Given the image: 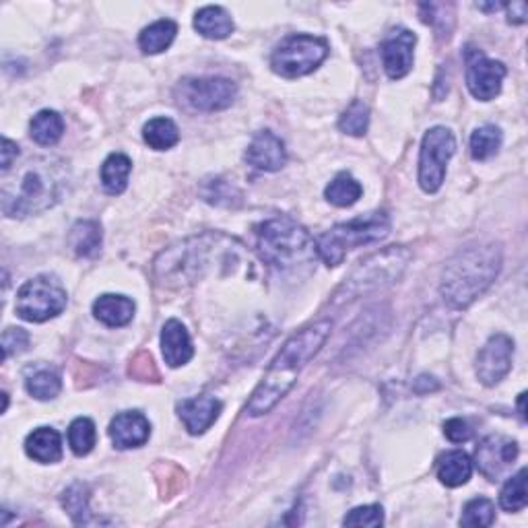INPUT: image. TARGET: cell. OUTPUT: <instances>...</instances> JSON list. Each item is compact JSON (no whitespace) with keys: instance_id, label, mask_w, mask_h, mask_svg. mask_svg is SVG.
<instances>
[{"instance_id":"cell-1","label":"cell","mask_w":528,"mask_h":528,"mask_svg":"<svg viewBox=\"0 0 528 528\" xmlns=\"http://www.w3.org/2000/svg\"><path fill=\"white\" fill-rule=\"evenodd\" d=\"M332 330V320H318L306 326L287 340L281 351L270 363L262 382L256 388L250 402H248V415L260 417L273 411L279 401L291 391L300 371L306 363L320 351Z\"/></svg>"},{"instance_id":"cell-2","label":"cell","mask_w":528,"mask_h":528,"mask_svg":"<svg viewBox=\"0 0 528 528\" xmlns=\"http://www.w3.org/2000/svg\"><path fill=\"white\" fill-rule=\"evenodd\" d=\"M66 163L54 157H36L23 166L17 176L5 178L0 203L6 217H27L46 211L66 190Z\"/></svg>"},{"instance_id":"cell-3","label":"cell","mask_w":528,"mask_h":528,"mask_svg":"<svg viewBox=\"0 0 528 528\" xmlns=\"http://www.w3.org/2000/svg\"><path fill=\"white\" fill-rule=\"evenodd\" d=\"M502 269V250L495 244L462 248L446 262L440 291L448 306L469 308L495 281Z\"/></svg>"},{"instance_id":"cell-4","label":"cell","mask_w":528,"mask_h":528,"mask_svg":"<svg viewBox=\"0 0 528 528\" xmlns=\"http://www.w3.org/2000/svg\"><path fill=\"white\" fill-rule=\"evenodd\" d=\"M256 239H259L262 259L281 270L304 267L316 260L318 252L312 236L289 217L264 221L256 231Z\"/></svg>"},{"instance_id":"cell-5","label":"cell","mask_w":528,"mask_h":528,"mask_svg":"<svg viewBox=\"0 0 528 528\" xmlns=\"http://www.w3.org/2000/svg\"><path fill=\"white\" fill-rule=\"evenodd\" d=\"M409 260L411 252L405 246H391L368 256L366 260L357 264L353 273L339 287L335 301L343 304V301H351L371 291L384 289V287L399 281L401 275L405 273Z\"/></svg>"},{"instance_id":"cell-6","label":"cell","mask_w":528,"mask_h":528,"mask_svg":"<svg viewBox=\"0 0 528 528\" xmlns=\"http://www.w3.org/2000/svg\"><path fill=\"white\" fill-rule=\"evenodd\" d=\"M391 234V219L386 213L361 215L349 223H339L316 239V252L329 267H339L349 250L380 242Z\"/></svg>"},{"instance_id":"cell-7","label":"cell","mask_w":528,"mask_h":528,"mask_svg":"<svg viewBox=\"0 0 528 528\" xmlns=\"http://www.w3.org/2000/svg\"><path fill=\"white\" fill-rule=\"evenodd\" d=\"M326 56H329V42L324 37L295 34L277 46L270 56V66L285 79H298L316 71Z\"/></svg>"},{"instance_id":"cell-8","label":"cell","mask_w":528,"mask_h":528,"mask_svg":"<svg viewBox=\"0 0 528 528\" xmlns=\"http://www.w3.org/2000/svg\"><path fill=\"white\" fill-rule=\"evenodd\" d=\"M66 291L56 277L40 275L21 285L17 293V314L27 322H46L66 308Z\"/></svg>"},{"instance_id":"cell-9","label":"cell","mask_w":528,"mask_h":528,"mask_svg":"<svg viewBox=\"0 0 528 528\" xmlns=\"http://www.w3.org/2000/svg\"><path fill=\"white\" fill-rule=\"evenodd\" d=\"M456 151V138L444 127H433L425 132L421 153H419V186L425 192H438L444 184L446 166Z\"/></svg>"},{"instance_id":"cell-10","label":"cell","mask_w":528,"mask_h":528,"mask_svg":"<svg viewBox=\"0 0 528 528\" xmlns=\"http://www.w3.org/2000/svg\"><path fill=\"white\" fill-rule=\"evenodd\" d=\"M178 102L197 112H219L236 102L238 87L223 76H194L182 79L176 87Z\"/></svg>"},{"instance_id":"cell-11","label":"cell","mask_w":528,"mask_h":528,"mask_svg":"<svg viewBox=\"0 0 528 528\" xmlns=\"http://www.w3.org/2000/svg\"><path fill=\"white\" fill-rule=\"evenodd\" d=\"M464 65H467V87L471 96L481 102H492L500 96L506 66L498 60H489L475 46L464 50Z\"/></svg>"},{"instance_id":"cell-12","label":"cell","mask_w":528,"mask_h":528,"mask_svg":"<svg viewBox=\"0 0 528 528\" xmlns=\"http://www.w3.org/2000/svg\"><path fill=\"white\" fill-rule=\"evenodd\" d=\"M512 360H514V340L506 335H493L477 355V378L481 384H500L510 374Z\"/></svg>"},{"instance_id":"cell-13","label":"cell","mask_w":528,"mask_h":528,"mask_svg":"<svg viewBox=\"0 0 528 528\" xmlns=\"http://www.w3.org/2000/svg\"><path fill=\"white\" fill-rule=\"evenodd\" d=\"M415 34L405 27H396L384 37L382 46H380V54H382L384 71L391 79L396 81L409 75L415 60Z\"/></svg>"},{"instance_id":"cell-14","label":"cell","mask_w":528,"mask_h":528,"mask_svg":"<svg viewBox=\"0 0 528 528\" xmlns=\"http://www.w3.org/2000/svg\"><path fill=\"white\" fill-rule=\"evenodd\" d=\"M516 456L518 444L514 440L503 436H489L477 448L475 461L479 471L489 481H498L508 471L510 464L516 461Z\"/></svg>"},{"instance_id":"cell-15","label":"cell","mask_w":528,"mask_h":528,"mask_svg":"<svg viewBox=\"0 0 528 528\" xmlns=\"http://www.w3.org/2000/svg\"><path fill=\"white\" fill-rule=\"evenodd\" d=\"M246 161L252 168L260 169V172H279L287 161L285 143L279 138L275 132L262 130L252 138V143L248 145Z\"/></svg>"},{"instance_id":"cell-16","label":"cell","mask_w":528,"mask_h":528,"mask_svg":"<svg viewBox=\"0 0 528 528\" xmlns=\"http://www.w3.org/2000/svg\"><path fill=\"white\" fill-rule=\"evenodd\" d=\"M151 436V423L138 411H124L118 413L110 423V438L116 448H138L143 446Z\"/></svg>"},{"instance_id":"cell-17","label":"cell","mask_w":528,"mask_h":528,"mask_svg":"<svg viewBox=\"0 0 528 528\" xmlns=\"http://www.w3.org/2000/svg\"><path fill=\"white\" fill-rule=\"evenodd\" d=\"M221 401L215 396H197V399H186L178 405V415L192 436H200L211 427L221 413Z\"/></svg>"},{"instance_id":"cell-18","label":"cell","mask_w":528,"mask_h":528,"mask_svg":"<svg viewBox=\"0 0 528 528\" xmlns=\"http://www.w3.org/2000/svg\"><path fill=\"white\" fill-rule=\"evenodd\" d=\"M161 351L169 368L186 366L192 360L194 347L186 326L178 320H168L161 330Z\"/></svg>"},{"instance_id":"cell-19","label":"cell","mask_w":528,"mask_h":528,"mask_svg":"<svg viewBox=\"0 0 528 528\" xmlns=\"http://www.w3.org/2000/svg\"><path fill=\"white\" fill-rule=\"evenodd\" d=\"M25 452L29 458L42 464H54L62 458V438L52 427H37L25 440Z\"/></svg>"},{"instance_id":"cell-20","label":"cell","mask_w":528,"mask_h":528,"mask_svg":"<svg viewBox=\"0 0 528 528\" xmlns=\"http://www.w3.org/2000/svg\"><path fill=\"white\" fill-rule=\"evenodd\" d=\"M93 314H96L99 322L112 326V329H118V326H127L135 318V301L124 298V295L106 293L99 300H96Z\"/></svg>"},{"instance_id":"cell-21","label":"cell","mask_w":528,"mask_h":528,"mask_svg":"<svg viewBox=\"0 0 528 528\" xmlns=\"http://www.w3.org/2000/svg\"><path fill=\"white\" fill-rule=\"evenodd\" d=\"M194 29L208 40H225L234 31V21L221 6H205L194 17Z\"/></svg>"},{"instance_id":"cell-22","label":"cell","mask_w":528,"mask_h":528,"mask_svg":"<svg viewBox=\"0 0 528 528\" xmlns=\"http://www.w3.org/2000/svg\"><path fill=\"white\" fill-rule=\"evenodd\" d=\"M472 475V461L469 454H464L462 450H452L446 452L438 461V479L446 487H461L467 483Z\"/></svg>"},{"instance_id":"cell-23","label":"cell","mask_w":528,"mask_h":528,"mask_svg":"<svg viewBox=\"0 0 528 528\" xmlns=\"http://www.w3.org/2000/svg\"><path fill=\"white\" fill-rule=\"evenodd\" d=\"M73 252L83 259H91L102 248V225L93 219L76 221L71 229V238H68Z\"/></svg>"},{"instance_id":"cell-24","label":"cell","mask_w":528,"mask_h":528,"mask_svg":"<svg viewBox=\"0 0 528 528\" xmlns=\"http://www.w3.org/2000/svg\"><path fill=\"white\" fill-rule=\"evenodd\" d=\"M62 132H65V120L54 110H42L29 122V135L37 145H56L62 138Z\"/></svg>"},{"instance_id":"cell-25","label":"cell","mask_w":528,"mask_h":528,"mask_svg":"<svg viewBox=\"0 0 528 528\" xmlns=\"http://www.w3.org/2000/svg\"><path fill=\"white\" fill-rule=\"evenodd\" d=\"M132 161L124 153H112L102 166V186L107 194H122L128 186Z\"/></svg>"},{"instance_id":"cell-26","label":"cell","mask_w":528,"mask_h":528,"mask_svg":"<svg viewBox=\"0 0 528 528\" xmlns=\"http://www.w3.org/2000/svg\"><path fill=\"white\" fill-rule=\"evenodd\" d=\"M178 34V25L169 19L155 21L153 25L145 27L138 36V46L145 54H161L163 50H168L172 46L174 37Z\"/></svg>"},{"instance_id":"cell-27","label":"cell","mask_w":528,"mask_h":528,"mask_svg":"<svg viewBox=\"0 0 528 528\" xmlns=\"http://www.w3.org/2000/svg\"><path fill=\"white\" fill-rule=\"evenodd\" d=\"M143 138L151 149L166 151V149H172V147L180 141V130H178L174 120L161 118L159 116V118H153L145 124Z\"/></svg>"},{"instance_id":"cell-28","label":"cell","mask_w":528,"mask_h":528,"mask_svg":"<svg viewBox=\"0 0 528 528\" xmlns=\"http://www.w3.org/2000/svg\"><path fill=\"white\" fill-rule=\"evenodd\" d=\"M361 194H363V186L347 172H340L339 176H335V180L326 186V190H324L326 200L335 207H351L361 198Z\"/></svg>"},{"instance_id":"cell-29","label":"cell","mask_w":528,"mask_h":528,"mask_svg":"<svg viewBox=\"0 0 528 528\" xmlns=\"http://www.w3.org/2000/svg\"><path fill=\"white\" fill-rule=\"evenodd\" d=\"M25 388H27V392L37 401H52V399H56L62 391V380L54 370L42 368V370H36L34 374L27 378Z\"/></svg>"},{"instance_id":"cell-30","label":"cell","mask_w":528,"mask_h":528,"mask_svg":"<svg viewBox=\"0 0 528 528\" xmlns=\"http://www.w3.org/2000/svg\"><path fill=\"white\" fill-rule=\"evenodd\" d=\"M502 147V130L498 127H481L471 135V155L477 161H485L493 157Z\"/></svg>"},{"instance_id":"cell-31","label":"cell","mask_w":528,"mask_h":528,"mask_svg":"<svg viewBox=\"0 0 528 528\" xmlns=\"http://www.w3.org/2000/svg\"><path fill=\"white\" fill-rule=\"evenodd\" d=\"M97 442V432H96V423L91 421L87 417H79L75 419L68 427V446H71L73 452L76 456H85L89 454L93 446Z\"/></svg>"},{"instance_id":"cell-32","label":"cell","mask_w":528,"mask_h":528,"mask_svg":"<svg viewBox=\"0 0 528 528\" xmlns=\"http://www.w3.org/2000/svg\"><path fill=\"white\" fill-rule=\"evenodd\" d=\"M528 502L526 495V469H520L516 475H512L506 485L502 487L500 503L506 512H520Z\"/></svg>"},{"instance_id":"cell-33","label":"cell","mask_w":528,"mask_h":528,"mask_svg":"<svg viewBox=\"0 0 528 528\" xmlns=\"http://www.w3.org/2000/svg\"><path fill=\"white\" fill-rule=\"evenodd\" d=\"M200 194H203L207 203L217 207H234L236 203H239V198H242V194H239L228 180H223V178L207 180L203 184V188H200Z\"/></svg>"},{"instance_id":"cell-34","label":"cell","mask_w":528,"mask_h":528,"mask_svg":"<svg viewBox=\"0 0 528 528\" xmlns=\"http://www.w3.org/2000/svg\"><path fill=\"white\" fill-rule=\"evenodd\" d=\"M370 124V107L355 99V102L347 107L339 120V128L345 132V135L351 137H363L368 130Z\"/></svg>"},{"instance_id":"cell-35","label":"cell","mask_w":528,"mask_h":528,"mask_svg":"<svg viewBox=\"0 0 528 528\" xmlns=\"http://www.w3.org/2000/svg\"><path fill=\"white\" fill-rule=\"evenodd\" d=\"M62 506L73 518L75 524H85L89 520V498L81 483L71 485L62 495Z\"/></svg>"},{"instance_id":"cell-36","label":"cell","mask_w":528,"mask_h":528,"mask_svg":"<svg viewBox=\"0 0 528 528\" xmlns=\"http://www.w3.org/2000/svg\"><path fill=\"white\" fill-rule=\"evenodd\" d=\"M495 520V506L492 500L475 498L471 500L462 510L461 524L462 526H492Z\"/></svg>"},{"instance_id":"cell-37","label":"cell","mask_w":528,"mask_h":528,"mask_svg":"<svg viewBox=\"0 0 528 528\" xmlns=\"http://www.w3.org/2000/svg\"><path fill=\"white\" fill-rule=\"evenodd\" d=\"M345 526H382L384 524V512L380 506H361L349 512L343 520Z\"/></svg>"},{"instance_id":"cell-38","label":"cell","mask_w":528,"mask_h":528,"mask_svg":"<svg viewBox=\"0 0 528 528\" xmlns=\"http://www.w3.org/2000/svg\"><path fill=\"white\" fill-rule=\"evenodd\" d=\"M29 335L23 329H6L3 332V357L9 360L11 355H19L27 349Z\"/></svg>"},{"instance_id":"cell-39","label":"cell","mask_w":528,"mask_h":528,"mask_svg":"<svg viewBox=\"0 0 528 528\" xmlns=\"http://www.w3.org/2000/svg\"><path fill=\"white\" fill-rule=\"evenodd\" d=\"M130 376L143 380V382H149V380H157L159 374H157V370H155L153 357L149 353H138L135 357V361L130 363Z\"/></svg>"},{"instance_id":"cell-40","label":"cell","mask_w":528,"mask_h":528,"mask_svg":"<svg viewBox=\"0 0 528 528\" xmlns=\"http://www.w3.org/2000/svg\"><path fill=\"white\" fill-rule=\"evenodd\" d=\"M444 433L450 442H454V444H462V442H467L471 438V427L467 421H462V419H448L444 423Z\"/></svg>"},{"instance_id":"cell-41","label":"cell","mask_w":528,"mask_h":528,"mask_svg":"<svg viewBox=\"0 0 528 528\" xmlns=\"http://www.w3.org/2000/svg\"><path fill=\"white\" fill-rule=\"evenodd\" d=\"M17 155H19V147L17 143H13L11 138H3V166H0V169H3V174H6L11 169L13 166V161L17 159Z\"/></svg>"},{"instance_id":"cell-42","label":"cell","mask_w":528,"mask_h":528,"mask_svg":"<svg viewBox=\"0 0 528 528\" xmlns=\"http://www.w3.org/2000/svg\"><path fill=\"white\" fill-rule=\"evenodd\" d=\"M506 9L510 15V23H524L528 17V6H526V3H523V0L508 5Z\"/></svg>"},{"instance_id":"cell-43","label":"cell","mask_w":528,"mask_h":528,"mask_svg":"<svg viewBox=\"0 0 528 528\" xmlns=\"http://www.w3.org/2000/svg\"><path fill=\"white\" fill-rule=\"evenodd\" d=\"M413 391L417 394H427L430 391H438V382L432 376H419L413 384Z\"/></svg>"},{"instance_id":"cell-44","label":"cell","mask_w":528,"mask_h":528,"mask_svg":"<svg viewBox=\"0 0 528 528\" xmlns=\"http://www.w3.org/2000/svg\"><path fill=\"white\" fill-rule=\"evenodd\" d=\"M481 11H500V9H503V5H500V3H495V5H477Z\"/></svg>"}]
</instances>
